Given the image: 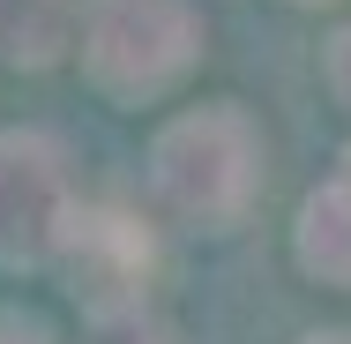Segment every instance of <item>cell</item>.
Wrapping results in <instances>:
<instances>
[{
  "label": "cell",
  "mask_w": 351,
  "mask_h": 344,
  "mask_svg": "<svg viewBox=\"0 0 351 344\" xmlns=\"http://www.w3.org/2000/svg\"><path fill=\"white\" fill-rule=\"evenodd\" d=\"M149 187L195 232H232L262 195V128L247 105L217 98L180 120H165L149 142Z\"/></svg>",
  "instance_id": "6da1fadb"
},
{
  "label": "cell",
  "mask_w": 351,
  "mask_h": 344,
  "mask_svg": "<svg viewBox=\"0 0 351 344\" xmlns=\"http://www.w3.org/2000/svg\"><path fill=\"white\" fill-rule=\"evenodd\" d=\"M322 75H329V98L351 113V23L329 38V53H322Z\"/></svg>",
  "instance_id": "ba28073f"
},
{
  "label": "cell",
  "mask_w": 351,
  "mask_h": 344,
  "mask_svg": "<svg viewBox=\"0 0 351 344\" xmlns=\"http://www.w3.org/2000/svg\"><path fill=\"white\" fill-rule=\"evenodd\" d=\"M299 344H351V330H306Z\"/></svg>",
  "instance_id": "30bf717a"
},
{
  "label": "cell",
  "mask_w": 351,
  "mask_h": 344,
  "mask_svg": "<svg viewBox=\"0 0 351 344\" xmlns=\"http://www.w3.org/2000/svg\"><path fill=\"white\" fill-rule=\"evenodd\" d=\"M299 8H322V0H299Z\"/></svg>",
  "instance_id": "8fae6325"
},
{
  "label": "cell",
  "mask_w": 351,
  "mask_h": 344,
  "mask_svg": "<svg viewBox=\"0 0 351 344\" xmlns=\"http://www.w3.org/2000/svg\"><path fill=\"white\" fill-rule=\"evenodd\" d=\"M82 0H0V60L15 68H53L82 30Z\"/></svg>",
  "instance_id": "8992f818"
},
{
  "label": "cell",
  "mask_w": 351,
  "mask_h": 344,
  "mask_svg": "<svg viewBox=\"0 0 351 344\" xmlns=\"http://www.w3.org/2000/svg\"><path fill=\"white\" fill-rule=\"evenodd\" d=\"M291 255H299V270L314 277V284L351 292V172H344V180H329V187H314V195L299 203Z\"/></svg>",
  "instance_id": "5b68a950"
},
{
  "label": "cell",
  "mask_w": 351,
  "mask_h": 344,
  "mask_svg": "<svg viewBox=\"0 0 351 344\" xmlns=\"http://www.w3.org/2000/svg\"><path fill=\"white\" fill-rule=\"evenodd\" d=\"M53 262L97 322H128L149 307V284H157V232L120 203H75Z\"/></svg>",
  "instance_id": "3957f363"
},
{
  "label": "cell",
  "mask_w": 351,
  "mask_h": 344,
  "mask_svg": "<svg viewBox=\"0 0 351 344\" xmlns=\"http://www.w3.org/2000/svg\"><path fill=\"white\" fill-rule=\"evenodd\" d=\"M0 344H53L38 322H15V314H0Z\"/></svg>",
  "instance_id": "9c48e42d"
},
{
  "label": "cell",
  "mask_w": 351,
  "mask_h": 344,
  "mask_svg": "<svg viewBox=\"0 0 351 344\" xmlns=\"http://www.w3.org/2000/svg\"><path fill=\"white\" fill-rule=\"evenodd\" d=\"M202 53L195 0H90L82 15V75L112 105H149L172 82H187Z\"/></svg>",
  "instance_id": "7a4b0ae2"
},
{
  "label": "cell",
  "mask_w": 351,
  "mask_h": 344,
  "mask_svg": "<svg viewBox=\"0 0 351 344\" xmlns=\"http://www.w3.org/2000/svg\"><path fill=\"white\" fill-rule=\"evenodd\" d=\"M68 217L75 195L60 142L38 128H8L0 135V262H53Z\"/></svg>",
  "instance_id": "277c9868"
},
{
  "label": "cell",
  "mask_w": 351,
  "mask_h": 344,
  "mask_svg": "<svg viewBox=\"0 0 351 344\" xmlns=\"http://www.w3.org/2000/svg\"><path fill=\"white\" fill-rule=\"evenodd\" d=\"M90 344H180L165 322H149V314H128V322H97V337Z\"/></svg>",
  "instance_id": "52a82bcc"
}]
</instances>
